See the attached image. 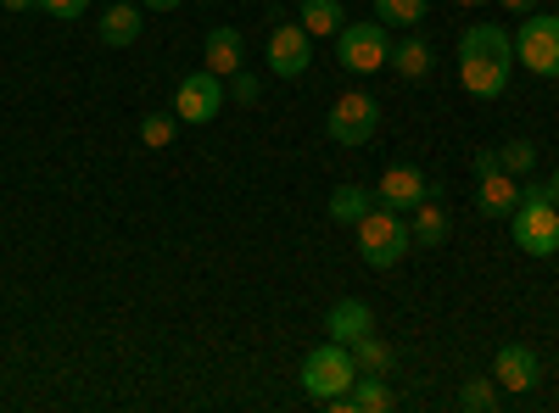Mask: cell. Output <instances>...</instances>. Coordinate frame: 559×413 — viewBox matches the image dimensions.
<instances>
[{"label":"cell","mask_w":559,"mask_h":413,"mask_svg":"<svg viewBox=\"0 0 559 413\" xmlns=\"http://www.w3.org/2000/svg\"><path fill=\"white\" fill-rule=\"evenodd\" d=\"M202 62H207V73H218V78L241 73V68H247V39H241L236 28H213L207 45H202Z\"/></svg>","instance_id":"cell-16"},{"label":"cell","mask_w":559,"mask_h":413,"mask_svg":"<svg viewBox=\"0 0 559 413\" xmlns=\"http://www.w3.org/2000/svg\"><path fill=\"white\" fill-rule=\"evenodd\" d=\"M386 68H392L397 78H408V84H414V78H431V45L408 28V39L392 45V62H386Z\"/></svg>","instance_id":"cell-18"},{"label":"cell","mask_w":559,"mask_h":413,"mask_svg":"<svg viewBox=\"0 0 559 413\" xmlns=\"http://www.w3.org/2000/svg\"><path fill=\"white\" fill-rule=\"evenodd\" d=\"M376 17L386 28H419L426 23V0H376Z\"/></svg>","instance_id":"cell-22"},{"label":"cell","mask_w":559,"mask_h":413,"mask_svg":"<svg viewBox=\"0 0 559 413\" xmlns=\"http://www.w3.org/2000/svg\"><path fill=\"white\" fill-rule=\"evenodd\" d=\"M521 202V185H515V173H481L476 179V212L481 218H509V207Z\"/></svg>","instance_id":"cell-17"},{"label":"cell","mask_w":559,"mask_h":413,"mask_svg":"<svg viewBox=\"0 0 559 413\" xmlns=\"http://www.w3.org/2000/svg\"><path fill=\"white\" fill-rule=\"evenodd\" d=\"M554 12H559V0H554Z\"/></svg>","instance_id":"cell-35"},{"label":"cell","mask_w":559,"mask_h":413,"mask_svg":"<svg viewBox=\"0 0 559 413\" xmlns=\"http://www.w3.org/2000/svg\"><path fill=\"white\" fill-rule=\"evenodd\" d=\"M376 129H381V101L376 96H364V89H347V96L331 107V118H324V134H331L336 146H369L376 141Z\"/></svg>","instance_id":"cell-7"},{"label":"cell","mask_w":559,"mask_h":413,"mask_svg":"<svg viewBox=\"0 0 559 413\" xmlns=\"http://www.w3.org/2000/svg\"><path fill=\"white\" fill-rule=\"evenodd\" d=\"M498 162H503V173H532L537 168V146L532 141H509V146H498Z\"/></svg>","instance_id":"cell-25"},{"label":"cell","mask_w":559,"mask_h":413,"mask_svg":"<svg viewBox=\"0 0 559 413\" xmlns=\"http://www.w3.org/2000/svg\"><path fill=\"white\" fill-rule=\"evenodd\" d=\"M369 330H376V313H369V302H358V296H342L331 313H324V336L342 341V347L364 341Z\"/></svg>","instance_id":"cell-13"},{"label":"cell","mask_w":559,"mask_h":413,"mask_svg":"<svg viewBox=\"0 0 559 413\" xmlns=\"http://www.w3.org/2000/svg\"><path fill=\"white\" fill-rule=\"evenodd\" d=\"M358 257L369 263V268H397L403 257H408V246H414V229H408V212H392V207H369L358 223Z\"/></svg>","instance_id":"cell-3"},{"label":"cell","mask_w":559,"mask_h":413,"mask_svg":"<svg viewBox=\"0 0 559 413\" xmlns=\"http://www.w3.org/2000/svg\"><path fill=\"white\" fill-rule=\"evenodd\" d=\"M0 7H7V12H34L39 0H0Z\"/></svg>","instance_id":"cell-31"},{"label":"cell","mask_w":559,"mask_h":413,"mask_svg":"<svg viewBox=\"0 0 559 413\" xmlns=\"http://www.w3.org/2000/svg\"><path fill=\"white\" fill-rule=\"evenodd\" d=\"M492 380H498L503 391H532V386L543 380V357H537L532 347H521V341H509V347H498V357H492Z\"/></svg>","instance_id":"cell-11"},{"label":"cell","mask_w":559,"mask_h":413,"mask_svg":"<svg viewBox=\"0 0 559 413\" xmlns=\"http://www.w3.org/2000/svg\"><path fill=\"white\" fill-rule=\"evenodd\" d=\"M342 23H347L342 0H302V28H308L313 39H336Z\"/></svg>","instance_id":"cell-19"},{"label":"cell","mask_w":559,"mask_h":413,"mask_svg":"<svg viewBox=\"0 0 559 413\" xmlns=\"http://www.w3.org/2000/svg\"><path fill=\"white\" fill-rule=\"evenodd\" d=\"M353 380H358V363H353V347H342V341H324V347H313L302 357V391L313 402L342 397Z\"/></svg>","instance_id":"cell-4"},{"label":"cell","mask_w":559,"mask_h":413,"mask_svg":"<svg viewBox=\"0 0 559 413\" xmlns=\"http://www.w3.org/2000/svg\"><path fill=\"white\" fill-rule=\"evenodd\" d=\"M548 202H554V207H559V168H554V173H548Z\"/></svg>","instance_id":"cell-32"},{"label":"cell","mask_w":559,"mask_h":413,"mask_svg":"<svg viewBox=\"0 0 559 413\" xmlns=\"http://www.w3.org/2000/svg\"><path fill=\"white\" fill-rule=\"evenodd\" d=\"M174 134H179V118H174V112H146V118H140V146L168 151Z\"/></svg>","instance_id":"cell-23"},{"label":"cell","mask_w":559,"mask_h":413,"mask_svg":"<svg viewBox=\"0 0 559 413\" xmlns=\"http://www.w3.org/2000/svg\"><path fill=\"white\" fill-rule=\"evenodd\" d=\"M263 57H269V73L274 78H302L308 62H313V34L302 23H280L263 45Z\"/></svg>","instance_id":"cell-9"},{"label":"cell","mask_w":559,"mask_h":413,"mask_svg":"<svg viewBox=\"0 0 559 413\" xmlns=\"http://www.w3.org/2000/svg\"><path fill=\"white\" fill-rule=\"evenodd\" d=\"M39 12H51V17L73 23V17H84V12H90V0H39Z\"/></svg>","instance_id":"cell-27"},{"label":"cell","mask_w":559,"mask_h":413,"mask_svg":"<svg viewBox=\"0 0 559 413\" xmlns=\"http://www.w3.org/2000/svg\"><path fill=\"white\" fill-rule=\"evenodd\" d=\"M224 89H229V96H236L241 107H258V101H263V78H258V73H247V68H241V73H229V78H224Z\"/></svg>","instance_id":"cell-26"},{"label":"cell","mask_w":559,"mask_h":413,"mask_svg":"<svg viewBox=\"0 0 559 413\" xmlns=\"http://www.w3.org/2000/svg\"><path fill=\"white\" fill-rule=\"evenodd\" d=\"M459 408L492 413V408H498V380H464V386H459Z\"/></svg>","instance_id":"cell-24"},{"label":"cell","mask_w":559,"mask_h":413,"mask_svg":"<svg viewBox=\"0 0 559 413\" xmlns=\"http://www.w3.org/2000/svg\"><path fill=\"white\" fill-rule=\"evenodd\" d=\"M471 168H476V179H481V173H498V168H503V162H498V146L476 151V157H471Z\"/></svg>","instance_id":"cell-28"},{"label":"cell","mask_w":559,"mask_h":413,"mask_svg":"<svg viewBox=\"0 0 559 413\" xmlns=\"http://www.w3.org/2000/svg\"><path fill=\"white\" fill-rule=\"evenodd\" d=\"M140 28H146V7H140V0H107V12H102V45L123 51V45L140 39Z\"/></svg>","instance_id":"cell-14"},{"label":"cell","mask_w":559,"mask_h":413,"mask_svg":"<svg viewBox=\"0 0 559 413\" xmlns=\"http://www.w3.org/2000/svg\"><path fill=\"white\" fill-rule=\"evenodd\" d=\"M515 73V34L503 23H471L459 39V84L476 101H498Z\"/></svg>","instance_id":"cell-1"},{"label":"cell","mask_w":559,"mask_h":413,"mask_svg":"<svg viewBox=\"0 0 559 413\" xmlns=\"http://www.w3.org/2000/svg\"><path fill=\"white\" fill-rule=\"evenodd\" d=\"M503 12H515V17H526V12H537V0H498Z\"/></svg>","instance_id":"cell-29"},{"label":"cell","mask_w":559,"mask_h":413,"mask_svg":"<svg viewBox=\"0 0 559 413\" xmlns=\"http://www.w3.org/2000/svg\"><path fill=\"white\" fill-rule=\"evenodd\" d=\"M353 363H358V369L364 375H392V363H397V352L376 336V330H369L364 341H353Z\"/></svg>","instance_id":"cell-20"},{"label":"cell","mask_w":559,"mask_h":413,"mask_svg":"<svg viewBox=\"0 0 559 413\" xmlns=\"http://www.w3.org/2000/svg\"><path fill=\"white\" fill-rule=\"evenodd\" d=\"M207 7H218V0H207Z\"/></svg>","instance_id":"cell-34"},{"label":"cell","mask_w":559,"mask_h":413,"mask_svg":"<svg viewBox=\"0 0 559 413\" xmlns=\"http://www.w3.org/2000/svg\"><path fill=\"white\" fill-rule=\"evenodd\" d=\"M397 397H392V386L381 380V375H364L358 369V380L342 391V397H331V402H324V408H336V413H386Z\"/></svg>","instance_id":"cell-12"},{"label":"cell","mask_w":559,"mask_h":413,"mask_svg":"<svg viewBox=\"0 0 559 413\" xmlns=\"http://www.w3.org/2000/svg\"><path fill=\"white\" fill-rule=\"evenodd\" d=\"M336 62L347 73H381L392 62V39L381 17H364V23H342L336 34Z\"/></svg>","instance_id":"cell-5"},{"label":"cell","mask_w":559,"mask_h":413,"mask_svg":"<svg viewBox=\"0 0 559 413\" xmlns=\"http://www.w3.org/2000/svg\"><path fill=\"white\" fill-rule=\"evenodd\" d=\"M408 229H414V246H426V252H437V246L453 241V218H448V207L437 202V191L408 212Z\"/></svg>","instance_id":"cell-15"},{"label":"cell","mask_w":559,"mask_h":413,"mask_svg":"<svg viewBox=\"0 0 559 413\" xmlns=\"http://www.w3.org/2000/svg\"><path fill=\"white\" fill-rule=\"evenodd\" d=\"M224 101H229L224 78L202 68V73H191V78H179V89H174V118H179V123H213V118L224 112Z\"/></svg>","instance_id":"cell-8"},{"label":"cell","mask_w":559,"mask_h":413,"mask_svg":"<svg viewBox=\"0 0 559 413\" xmlns=\"http://www.w3.org/2000/svg\"><path fill=\"white\" fill-rule=\"evenodd\" d=\"M453 7H487V0H453Z\"/></svg>","instance_id":"cell-33"},{"label":"cell","mask_w":559,"mask_h":413,"mask_svg":"<svg viewBox=\"0 0 559 413\" xmlns=\"http://www.w3.org/2000/svg\"><path fill=\"white\" fill-rule=\"evenodd\" d=\"M515 62L537 78H559V12L543 17V12H526L521 28H515Z\"/></svg>","instance_id":"cell-6"},{"label":"cell","mask_w":559,"mask_h":413,"mask_svg":"<svg viewBox=\"0 0 559 413\" xmlns=\"http://www.w3.org/2000/svg\"><path fill=\"white\" fill-rule=\"evenodd\" d=\"M369 207H376V191H364V185H336L331 191V218L336 223H358Z\"/></svg>","instance_id":"cell-21"},{"label":"cell","mask_w":559,"mask_h":413,"mask_svg":"<svg viewBox=\"0 0 559 413\" xmlns=\"http://www.w3.org/2000/svg\"><path fill=\"white\" fill-rule=\"evenodd\" d=\"M426 196H431V179L419 173V168H408V162H392L381 173V185H376V202L392 207V212H414Z\"/></svg>","instance_id":"cell-10"},{"label":"cell","mask_w":559,"mask_h":413,"mask_svg":"<svg viewBox=\"0 0 559 413\" xmlns=\"http://www.w3.org/2000/svg\"><path fill=\"white\" fill-rule=\"evenodd\" d=\"M509 241L526 257L559 252V207L548 202V185H521V202L509 207Z\"/></svg>","instance_id":"cell-2"},{"label":"cell","mask_w":559,"mask_h":413,"mask_svg":"<svg viewBox=\"0 0 559 413\" xmlns=\"http://www.w3.org/2000/svg\"><path fill=\"white\" fill-rule=\"evenodd\" d=\"M140 7H146V12H179L185 0H140Z\"/></svg>","instance_id":"cell-30"}]
</instances>
